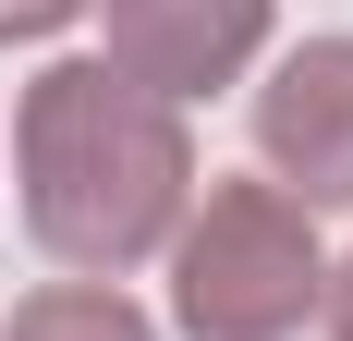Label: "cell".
Wrapping results in <instances>:
<instances>
[{
	"instance_id": "1",
	"label": "cell",
	"mask_w": 353,
	"mask_h": 341,
	"mask_svg": "<svg viewBox=\"0 0 353 341\" xmlns=\"http://www.w3.org/2000/svg\"><path fill=\"white\" fill-rule=\"evenodd\" d=\"M12 159H25V232L61 269H134L195 207V135H183V110L134 98L110 61H49L37 73L25 122H12Z\"/></svg>"
},
{
	"instance_id": "2",
	"label": "cell",
	"mask_w": 353,
	"mask_h": 341,
	"mask_svg": "<svg viewBox=\"0 0 353 341\" xmlns=\"http://www.w3.org/2000/svg\"><path fill=\"white\" fill-rule=\"evenodd\" d=\"M329 293V256L281 183H208V207L171 232V317L195 341H292Z\"/></svg>"
},
{
	"instance_id": "3",
	"label": "cell",
	"mask_w": 353,
	"mask_h": 341,
	"mask_svg": "<svg viewBox=\"0 0 353 341\" xmlns=\"http://www.w3.org/2000/svg\"><path fill=\"white\" fill-rule=\"evenodd\" d=\"M256 159L292 207H353V37H305L256 86Z\"/></svg>"
},
{
	"instance_id": "4",
	"label": "cell",
	"mask_w": 353,
	"mask_h": 341,
	"mask_svg": "<svg viewBox=\"0 0 353 341\" xmlns=\"http://www.w3.org/2000/svg\"><path fill=\"white\" fill-rule=\"evenodd\" d=\"M256 49H268V0H110V73L159 110L232 86Z\"/></svg>"
},
{
	"instance_id": "5",
	"label": "cell",
	"mask_w": 353,
	"mask_h": 341,
	"mask_svg": "<svg viewBox=\"0 0 353 341\" xmlns=\"http://www.w3.org/2000/svg\"><path fill=\"white\" fill-rule=\"evenodd\" d=\"M0 341H159V329H146L110 280H49V293L12 305V329H0Z\"/></svg>"
},
{
	"instance_id": "6",
	"label": "cell",
	"mask_w": 353,
	"mask_h": 341,
	"mask_svg": "<svg viewBox=\"0 0 353 341\" xmlns=\"http://www.w3.org/2000/svg\"><path fill=\"white\" fill-rule=\"evenodd\" d=\"M85 0H0V37H61Z\"/></svg>"
},
{
	"instance_id": "7",
	"label": "cell",
	"mask_w": 353,
	"mask_h": 341,
	"mask_svg": "<svg viewBox=\"0 0 353 341\" xmlns=\"http://www.w3.org/2000/svg\"><path fill=\"white\" fill-rule=\"evenodd\" d=\"M317 305H329V329L353 341V256H341V269H329V293H317Z\"/></svg>"
}]
</instances>
